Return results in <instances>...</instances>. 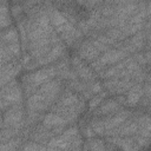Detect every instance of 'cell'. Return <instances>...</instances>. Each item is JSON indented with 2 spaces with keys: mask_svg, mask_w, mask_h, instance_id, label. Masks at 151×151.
Wrapping results in <instances>:
<instances>
[{
  "mask_svg": "<svg viewBox=\"0 0 151 151\" xmlns=\"http://www.w3.org/2000/svg\"><path fill=\"white\" fill-rule=\"evenodd\" d=\"M22 92L15 79L1 87V110L5 112L8 107L21 104Z\"/></svg>",
  "mask_w": 151,
  "mask_h": 151,
  "instance_id": "obj_3",
  "label": "cell"
},
{
  "mask_svg": "<svg viewBox=\"0 0 151 151\" xmlns=\"http://www.w3.org/2000/svg\"><path fill=\"white\" fill-rule=\"evenodd\" d=\"M138 124L137 134L151 138V114H142L136 119Z\"/></svg>",
  "mask_w": 151,
  "mask_h": 151,
  "instance_id": "obj_14",
  "label": "cell"
},
{
  "mask_svg": "<svg viewBox=\"0 0 151 151\" xmlns=\"http://www.w3.org/2000/svg\"><path fill=\"white\" fill-rule=\"evenodd\" d=\"M129 117H130V112L124 110V111H118L116 113L106 116L104 118H99V120H100V123L105 130V133H106L107 131L113 130V129L118 127L119 125H122L123 123H125Z\"/></svg>",
  "mask_w": 151,
  "mask_h": 151,
  "instance_id": "obj_7",
  "label": "cell"
},
{
  "mask_svg": "<svg viewBox=\"0 0 151 151\" xmlns=\"http://www.w3.org/2000/svg\"><path fill=\"white\" fill-rule=\"evenodd\" d=\"M144 40H145V33L140 31V32L133 34L130 39L125 40L124 46H123L122 48H124L126 52H133V51H137V50H139V48L143 47V45H144Z\"/></svg>",
  "mask_w": 151,
  "mask_h": 151,
  "instance_id": "obj_12",
  "label": "cell"
},
{
  "mask_svg": "<svg viewBox=\"0 0 151 151\" xmlns=\"http://www.w3.org/2000/svg\"><path fill=\"white\" fill-rule=\"evenodd\" d=\"M123 101H125L124 98L119 97V98H111V99H106L104 100L98 107L97 110L94 111V114L96 116H110L112 113H116L118 112V110L120 109Z\"/></svg>",
  "mask_w": 151,
  "mask_h": 151,
  "instance_id": "obj_8",
  "label": "cell"
},
{
  "mask_svg": "<svg viewBox=\"0 0 151 151\" xmlns=\"http://www.w3.org/2000/svg\"><path fill=\"white\" fill-rule=\"evenodd\" d=\"M20 143H21V138L14 137L7 142L1 143V151H17Z\"/></svg>",
  "mask_w": 151,
  "mask_h": 151,
  "instance_id": "obj_18",
  "label": "cell"
},
{
  "mask_svg": "<svg viewBox=\"0 0 151 151\" xmlns=\"http://www.w3.org/2000/svg\"><path fill=\"white\" fill-rule=\"evenodd\" d=\"M19 34L15 27L13 26H8L6 28L2 29L1 32V44H14V42H19Z\"/></svg>",
  "mask_w": 151,
  "mask_h": 151,
  "instance_id": "obj_15",
  "label": "cell"
},
{
  "mask_svg": "<svg viewBox=\"0 0 151 151\" xmlns=\"http://www.w3.org/2000/svg\"><path fill=\"white\" fill-rule=\"evenodd\" d=\"M11 24V18H9V9L8 6L5 1H1L0 4V25L1 28H6Z\"/></svg>",
  "mask_w": 151,
  "mask_h": 151,
  "instance_id": "obj_17",
  "label": "cell"
},
{
  "mask_svg": "<svg viewBox=\"0 0 151 151\" xmlns=\"http://www.w3.org/2000/svg\"><path fill=\"white\" fill-rule=\"evenodd\" d=\"M109 143L118 145L123 151H139L140 146L133 137H107Z\"/></svg>",
  "mask_w": 151,
  "mask_h": 151,
  "instance_id": "obj_11",
  "label": "cell"
},
{
  "mask_svg": "<svg viewBox=\"0 0 151 151\" xmlns=\"http://www.w3.org/2000/svg\"><path fill=\"white\" fill-rule=\"evenodd\" d=\"M143 97V86L140 83H136L127 92V96L125 98V103L130 106L137 105Z\"/></svg>",
  "mask_w": 151,
  "mask_h": 151,
  "instance_id": "obj_13",
  "label": "cell"
},
{
  "mask_svg": "<svg viewBox=\"0 0 151 151\" xmlns=\"http://www.w3.org/2000/svg\"><path fill=\"white\" fill-rule=\"evenodd\" d=\"M46 146L37 143V142H28L24 145V147L21 149V151H46Z\"/></svg>",
  "mask_w": 151,
  "mask_h": 151,
  "instance_id": "obj_20",
  "label": "cell"
},
{
  "mask_svg": "<svg viewBox=\"0 0 151 151\" xmlns=\"http://www.w3.org/2000/svg\"><path fill=\"white\" fill-rule=\"evenodd\" d=\"M105 97H106V92H104V91L100 92V93H98V94H96V96H93L90 99V104H88L90 110H93V109L98 107L103 103V100L105 99Z\"/></svg>",
  "mask_w": 151,
  "mask_h": 151,
  "instance_id": "obj_19",
  "label": "cell"
},
{
  "mask_svg": "<svg viewBox=\"0 0 151 151\" xmlns=\"http://www.w3.org/2000/svg\"><path fill=\"white\" fill-rule=\"evenodd\" d=\"M149 41H147V44H149V46H151V33H150V35H149Z\"/></svg>",
  "mask_w": 151,
  "mask_h": 151,
  "instance_id": "obj_24",
  "label": "cell"
},
{
  "mask_svg": "<svg viewBox=\"0 0 151 151\" xmlns=\"http://www.w3.org/2000/svg\"><path fill=\"white\" fill-rule=\"evenodd\" d=\"M129 52H126L124 48H110L105 51L98 59L91 63V67L93 71H101L105 66L113 65L116 63H119L120 60H124L125 57H127Z\"/></svg>",
  "mask_w": 151,
  "mask_h": 151,
  "instance_id": "obj_4",
  "label": "cell"
},
{
  "mask_svg": "<svg viewBox=\"0 0 151 151\" xmlns=\"http://www.w3.org/2000/svg\"><path fill=\"white\" fill-rule=\"evenodd\" d=\"M145 26H146V28H150L151 29V17H150V19H149V21H147V24Z\"/></svg>",
  "mask_w": 151,
  "mask_h": 151,
  "instance_id": "obj_23",
  "label": "cell"
},
{
  "mask_svg": "<svg viewBox=\"0 0 151 151\" xmlns=\"http://www.w3.org/2000/svg\"><path fill=\"white\" fill-rule=\"evenodd\" d=\"M99 54H100V51L96 47V45L93 44V41L91 39L88 40H85L80 47H79V51H78V55L84 60V61H94L96 59L99 58Z\"/></svg>",
  "mask_w": 151,
  "mask_h": 151,
  "instance_id": "obj_10",
  "label": "cell"
},
{
  "mask_svg": "<svg viewBox=\"0 0 151 151\" xmlns=\"http://www.w3.org/2000/svg\"><path fill=\"white\" fill-rule=\"evenodd\" d=\"M132 137L134 138V140L137 142V144L140 147H145L151 143V138H147V137H144V136H140V134H137V133L134 136H132Z\"/></svg>",
  "mask_w": 151,
  "mask_h": 151,
  "instance_id": "obj_21",
  "label": "cell"
},
{
  "mask_svg": "<svg viewBox=\"0 0 151 151\" xmlns=\"http://www.w3.org/2000/svg\"><path fill=\"white\" fill-rule=\"evenodd\" d=\"M21 64L17 60H11L8 63L1 64V87L7 83L12 81L14 77L19 73Z\"/></svg>",
  "mask_w": 151,
  "mask_h": 151,
  "instance_id": "obj_9",
  "label": "cell"
},
{
  "mask_svg": "<svg viewBox=\"0 0 151 151\" xmlns=\"http://www.w3.org/2000/svg\"><path fill=\"white\" fill-rule=\"evenodd\" d=\"M72 66L74 68V72L79 78L83 80V83H92L94 81V71L92 70L91 66H87L85 61L79 57L74 55L72 58Z\"/></svg>",
  "mask_w": 151,
  "mask_h": 151,
  "instance_id": "obj_6",
  "label": "cell"
},
{
  "mask_svg": "<svg viewBox=\"0 0 151 151\" xmlns=\"http://www.w3.org/2000/svg\"><path fill=\"white\" fill-rule=\"evenodd\" d=\"M149 112H150V114H151V109H150V110H149Z\"/></svg>",
  "mask_w": 151,
  "mask_h": 151,
  "instance_id": "obj_25",
  "label": "cell"
},
{
  "mask_svg": "<svg viewBox=\"0 0 151 151\" xmlns=\"http://www.w3.org/2000/svg\"><path fill=\"white\" fill-rule=\"evenodd\" d=\"M22 119H24V109H22L21 104L11 106L2 113L1 129H5V127H19V129H21L24 125Z\"/></svg>",
  "mask_w": 151,
  "mask_h": 151,
  "instance_id": "obj_5",
  "label": "cell"
},
{
  "mask_svg": "<svg viewBox=\"0 0 151 151\" xmlns=\"http://www.w3.org/2000/svg\"><path fill=\"white\" fill-rule=\"evenodd\" d=\"M57 74V68L55 66H48V67H44V68H40L38 71H34L29 74H26L24 78H22V85H24V90H25V93L29 97L32 94H34L38 88L54 79V76Z\"/></svg>",
  "mask_w": 151,
  "mask_h": 151,
  "instance_id": "obj_2",
  "label": "cell"
},
{
  "mask_svg": "<svg viewBox=\"0 0 151 151\" xmlns=\"http://www.w3.org/2000/svg\"><path fill=\"white\" fill-rule=\"evenodd\" d=\"M46 151H63V150H60V149H58V147H52V146H47Z\"/></svg>",
  "mask_w": 151,
  "mask_h": 151,
  "instance_id": "obj_22",
  "label": "cell"
},
{
  "mask_svg": "<svg viewBox=\"0 0 151 151\" xmlns=\"http://www.w3.org/2000/svg\"><path fill=\"white\" fill-rule=\"evenodd\" d=\"M47 13L53 28L58 35H60V39L64 40L67 45H73L83 37V32L76 27V25L67 18L64 12L55 7H50L47 8Z\"/></svg>",
  "mask_w": 151,
  "mask_h": 151,
  "instance_id": "obj_1",
  "label": "cell"
},
{
  "mask_svg": "<svg viewBox=\"0 0 151 151\" xmlns=\"http://www.w3.org/2000/svg\"><path fill=\"white\" fill-rule=\"evenodd\" d=\"M84 151H111L107 142L98 138H91L86 144V150Z\"/></svg>",
  "mask_w": 151,
  "mask_h": 151,
  "instance_id": "obj_16",
  "label": "cell"
}]
</instances>
